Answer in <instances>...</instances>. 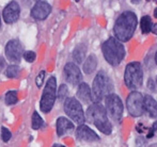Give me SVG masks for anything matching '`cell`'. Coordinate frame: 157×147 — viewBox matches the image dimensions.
<instances>
[{
	"label": "cell",
	"mask_w": 157,
	"mask_h": 147,
	"mask_svg": "<svg viewBox=\"0 0 157 147\" xmlns=\"http://www.w3.org/2000/svg\"><path fill=\"white\" fill-rule=\"evenodd\" d=\"M151 131H152V132H154V131H157V122L154 123V125H153V127H152Z\"/></svg>",
	"instance_id": "31"
},
{
	"label": "cell",
	"mask_w": 157,
	"mask_h": 147,
	"mask_svg": "<svg viewBox=\"0 0 157 147\" xmlns=\"http://www.w3.org/2000/svg\"><path fill=\"white\" fill-rule=\"evenodd\" d=\"M18 100V96H17L16 91H9L6 94V104L9 106L15 105Z\"/></svg>",
	"instance_id": "23"
},
{
	"label": "cell",
	"mask_w": 157,
	"mask_h": 147,
	"mask_svg": "<svg viewBox=\"0 0 157 147\" xmlns=\"http://www.w3.org/2000/svg\"><path fill=\"white\" fill-rule=\"evenodd\" d=\"M21 73V68L17 64H12L9 65L6 69V76L8 78H16Z\"/></svg>",
	"instance_id": "21"
},
{
	"label": "cell",
	"mask_w": 157,
	"mask_h": 147,
	"mask_svg": "<svg viewBox=\"0 0 157 147\" xmlns=\"http://www.w3.org/2000/svg\"><path fill=\"white\" fill-rule=\"evenodd\" d=\"M149 147H157V144H152V145H150Z\"/></svg>",
	"instance_id": "34"
},
{
	"label": "cell",
	"mask_w": 157,
	"mask_h": 147,
	"mask_svg": "<svg viewBox=\"0 0 157 147\" xmlns=\"http://www.w3.org/2000/svg\"><path fill=\"white\" fill-rule=\"evenodd\" d=\"M43 124H44V120H43V118L40 116V114L37 113V112H33L32 118H31V127H32V129L37 130V129H40L42 126H43Z\"/></svg>",
	"instance_id": "22"
},
{
	"label": "cell",
	"mask_w": 157,
	"mask_h": 147,
	"mask_svg": "<svg viewBox=\"0 0 157 147\" xmlns=\"http://www.w3.org/2000/svg\"><path fill=\"white\" fill-rule=\"evenodd\" d=\"M144 111L149 114L150 117H157V102L151 95L144 96Z\"/></svg>",
	"instance_id": "17"
},
{
	"label": "cell",
	"mask_w": 157,
	"mask_h": 147,
	"mask_svg": "<svg viewBox=\"0 0 157 147\" xmlns=\"http://www.w3.org/2000/svg\"><path fill=\"white\" fill-rule=\"evenodd\" d=\"M140 29L144 34H147L152 31V19L149 15H144L143 17H141Z\"/></svg>",
	"instance_id": "20"
},
{
	"label": "cell",
	"mask_w": 157,
	"mask_h": 147,
	"mask_svg": "<svg viewBox=\"0 0 157 147\" xmlns=\"http://www.w3.org/2000/svg\"><path fill=\"white\" fill-rule=\"evenodd\" d=\"M155 62H156V64H157V51H156V53H155Z\"/></svg>",
	"instance_id": "35"
},
{
	"label": "cell",
	"mask_w": 157,
	"mask_h": 147,
	"mask_svg": "<svg viewBox=\"0 0 157 147\" xmlns=\"http://www.w3.org/2000/svg\"><path fill=\"white\" fill-rule=\"evenodd\" d=\"M52 13V6L46 1H37L31 9V16L36 20H44Z\"/></svg>",
	"instance_id": "13"
},
{
	"label": "cell",
	"mask_w": 157,
	"mask_h": 147,
	"mask_svg": "<svg viewBox=\"0 0 157 147\" xmlns=\"http://www.w3.org/2000/svg\"><path fill=\"white\" fill-rule=\"evenodd\" d=\"M154 17L157 18V8L155 9V10H154Z\"/></svg>",
	"instance_id": "33"
},
{
	"label": "cell",
	"mask_w": 157,
	"mask_h": 147,
	"mask_svg": "<svg viewBox=\"0 0 157 147\" xmlns=\"http://www.w3.org/2000/svg\"><path fill=\"white\" fill-rule=\"evenodd\" d=\"M58 93V98L59 100H64L67 98V93H68V89L65 84H61L59 86V90L57 91Z\"/></svg>",
	"instance_id": "24"
},
{
	"label": "cell",
	"mask_w": 157,
	"mask_h": 147,
	"mask_svg": "<svg viewBox=\"0 0 157 147\" xmlns=\"http://www.w3.org/2000/svg\"><path fill=\"white\" fill-rule=\"evenodd\" d=\"M57 98V79L55 77H50L47 80L45 89L42 94L40 109L44 113H48L52 111Z\"/></svg>",
	"instance_id": "6"
},
{
	"label": "cell",
	"mask_w": 157,
	"mask_h": 147,
	"mask_svg": "<svg viewBox=\"0 0 157 147\" xmlns=\"http://www.w3.org/2000/svg\"><path fill=\"white\" fill-rule=\"evenodd\" d=\"M23 57H24V59L27 61V62L32 63V62H34L35 59H36V53H35L34 51H30V50H29V51L24 52Z\"/></svg>",
	"instance_id": "26"
},
{
	"label": "cell",
	"mask_w": 157,
	"mask_h": 147,
	"mask_svg": "<svg viewBox=\"0 0 157 147\" xmlns=\"http://www.w3.org/2000/svg\"><path fill=\"white\" fill-rule=\"evenodd\" d=\"M87 117L92 124L104 134H110L112 132V126L108 118L105 107L101 104H92L87 109Z\"/></svg>",
	"instance_id": "2"
},
{
	"label": "cell",
	"mask_w": 157,
	"mask_h": 147,
	"mask_svg": "<svg viewBox=\"0 0 157 147\" xmlns=\"http://www.w3.org/2000/svg\"><path fill=\"white\" fill-rule=\"evenodd\" d=\"M44 78H45V71L40 72V74L37 75L36 79H35V83H36L37 87L42 86V84H43V81H44Z\"/></svg>",
	"instance_id": "27"
},
{
	"label": "cell",
	"mask_w": 157,
	"mask_h": 147,
	"mask_svg": "<svg viewBox=\"0 0 157 147\" xmlns=\"http://www.w3.org/2000/svg\"><path fill=\"white\" fill-rule=\"evenodd\" d=\"M19 15H21V6L16 1H11L10 3H8L2 12L3 20L6 24H14L15 21L18 20Z\"/></svg>",
	"instance_id": "12"
},
{
	"label": "cell",
	"mask_w": 157,
	"mask_h": 147,
	"mask_svg": "<svg viewBox=\"0 0 157 147\" xmlns=\"http://www.w3.org/2000/svg\"><path fill=\"white\" fill-rule=\"evenodd\" d=\"M156 85H157V77H156Z\"/></svg>",
	"instance_id": "37"
},
{
	"label": "cell",
	"mask_w": 157,
	"mask_h": 147,
	"mask_svg": "<svg viewBox=\"0 0 157 147\" xmlns=\"http://www.w3.org/2000/svg\"><path fill=\"white\" fill-rule=\"evenodd\" d=\"M138 18L132 11H124L119 15L113 26L114 36L120 42H127L136 31Z\"/></svg>",
	"instance_id": "1"
},
{
	"label": "cell",
	"mask_w": 157,
	"mask_h": 147,
	"mask_svg": "<svg viewBox=\"0 0 157 147\" xmlns=\"http://www.w3.org/2000/svg\"><path fill=\"white\" fill-rule=\"evenodd\" d=\"M105 109L107 114L114 120L119 123L123 117V102L121 98L116 94H110L105 98Z\"/></svg>",
	"instance_id": "8"
},
{
	"label": "cell",
	"mask_w": 157,
	"mask_h": 147,
	"mask_svg": "<svg viewBox=\"0 0 157 147\" xmlns=\"http://www.w3.org/2000/svg\"><path fill=\"white\" fill-rule=\"evenodd\" d=\"M101 52L105 60L112 66H118L125 57V48L116 37H109L101 45Z\"/></svg>",
	"instance_id": "3"
},
{
	"label": "cell",
	"mask_w": 157,
	"mask_h": 147,
	"mask_svg": "<svg viewBox=\"0 0 157 147\" xmlns=\"http://www.w3.org/2000/svg\"><path fill=\"white\" fill-rule=\"evenodd\" d=\"M126 107L130 116L140 117L144 113V96L138 91H134L126 99Z\"/></svg>",
	"instance_id": "9"
},
{
	"label": "cell",
	"mask_w": 157,
	"mask_h": 147,
	"mask_svg": "<svg viewBox=\"0 0 157 147\" xmlns=\"http://www.w3.org/2000/svg\"><path fill=\"white\" fill-rule=\"evenodd\" d=\"M152 32L157 35V24H155V25L152 26Z\"/></svg>",
	"instance_id": "30"
},
{
	"label": "cell",
	"mask_w": 157,
	"mask_h": 147,
	"mask_svg": "<svg viewBox=\"0 0 157 147\" xmlns=\"http://www.w3.org/2000/svg\"><path fill=\"white\" fill-rule=\"evenodd\" d=\"M74 128H75L74 124L68 118L61 116V117H59L57 119V134L59 137H62L63 134H65L68 131L73 130Z\"/></svg>",
	"instance_id": "16"
},
{
	"label": "cell",
	"mask_w": 157,
	"mask_h": 147,
	"mask_svg": "<svg viewBox=\"0 0 157 147\" xmlns=\"http://www.w3.org/2000/svg\"><path fill=\"white\" fill-rule=\"evenodd\" d=\"M96 67H97L96 56H95V54H90L82 65L83 73L87 74V75H91L95 69H96Z\"/></svg>",
	"instance_id": "18"
},
{
	"label": "cell",
	"mask_w": 157,
	"mask_h": 147,
	"mask_svg": "<svg viewBox=\"0 0 157 147\" xmlns=\"http://www.w3.org/2000/svg\"><path fill=\"white\" fill-rule=\"evenodd\" d=\"M64 112L65 114L73 119L76 124L83 125L86 122V116L85 112H83L82 106H81L80 101L77 98L74 97H67L64 101Z\"/></svg>",
	"instance_id": "7"
},
{
	"label": "cell",
	"mask_w": 157,
	"mask_h": 147,
	"mask_svg": "<svg viewBox=\"0 0 157 147\" xmlns=\"http://www.w3.org/2000/svg\"><path fill=\"white\" fill-rule=\"evenodd\" d=\"M124 82L127 89L138 90L142 86L143 71L139 62H130L126 65L124 72Z\"/></svg>",
	"instance_id": "5"
},
{
	"label": "cell",
	"mask_w": 157,
	"mask_h": 147,
	"mask_svg": "<svg viewBox=\"0 0 157 147\" xmlns=\"http://www.w3.org/2000/svg\"><path fill=\"white\" fill-rule=\"evenodd\" d=\"M0 27H1V17H0Z\"/></svg>",
	"instance_id": "36"
},
{
	"label": "cell",
	"mask_w": 157,
	"mask_h": 147,
	"mask_svg": "<svg viewBox=\"0 0 157 147\" xmlns=\"http://www.w3.org/2000/svg\"><path fill=\"white\" fill-rule=\"evenodd\" d=\"M77 97L80 101L85 102V104H90L92 102V92L90 86L86 82H81L78 85V90H77Z\"/></svg>",
	"instance_id": "15"
},
{
	"label": "cell",
	"mask_w": 157,
	"mask_h": 147,
	"mask_svg": "<svg viewBox=\"0 0 157 147\" xmlns=\"http://www.w3.org/2000/svg\"><path fill=\"white\" fill-rule=\"evenodd\" d=\"M11 138H12V133H11V131L9 130L8 128H6V127H1V139L3 142H9L11 140Z\"/></svg>",
	"instance_id": "25"
},
{
	"label": "cell",
	"mask_w": 157,
	"mask_h": 147,
	"mask_svg": "<svg viewBox=\"0 0 157 147\" xmlns=\"http://www.w3.org/2000/svg\"><path fill=\"white\" fill-rule=\"evenodd\" d=\"M86 53H87V47H86L85 44H80L73 50L72 56L77 64H81L83 62V60H85Z\"/></svg>",
	"instance_id": "19"
},
{
	"label": "cell",
	"mask_w": 157,
	"mask_h": 147,
	"mask_svg": "<svg viewBox=\"0 0 157 147\" xmlns=\"http://www.w3.org/2000/svg\"><path fill=\"white\" fill-rule=\"evenodd\" d=\"M63 74L65 80L72 85H79L82 82V74L77 64L75 63H67L63 68Z\"/></svg>",
	"instance_id": "11"
},
{
	"label": "cell",
	"mask_w": 157,
	"mask_h": 147,
	"mask_svg": "<svg viewBox=\"0 0 157 147\" xmlns=\"http://www.w3.org/2000/svg\"><path fill=\"white\" fill-rule=\"evenodd\" d=\"M6 57L10 62L12 63H19L21 60V57L24 54V47L21 45V43L18 39H11L6 43Z\"/></svg>",
	"instance_id": "10"
},
{
	"label": "cell",
	"mask_w": 157,
	"mask_h": 147,
	"mask_svg": "<svg viewBox=\"0 0 157 147\" xmlns=\"http://www.w3.org/2000/svg\"><path fill=\"white\" fill-rule=\"evenodd\" d=\"M6 66V61H4L3 58L0 57V71H2V68Z\"/></svg>",
	"instance_id": "29"
},
{
	"label": "cell",
	"mask_w": 157,
	"mask_h": 147,
	"mask_svg": "<svg viewBox=\"0 0 157 147\" xmlns=\"http://www.w3.org/2000/svg\"><path fill=\"white\" fill-rule=\"evenodd\" d=\"M52 147H65L64 145H61V144H54Z\"/></svg>",
	"instance_id": "32"
},
{
	"label": "cell",
	"mask_w": 157,
	"mask_h": 147,
	"mask_svg": "<svg viewBox=\"0 0 157 147\" xmlns=\"http://www.w3.org/2000/svg\"><path fill=\"white\" fill-rule=\"evenodd\" d=\"M112 90H113V84L110 77L105 72H98L95 76L91 89L93 104H99L101 100L111 94Z\"/></svg>",
	"instance_id": "4"
},
{
	"label": "cell",
	"mask_w": 157,
	"mask_h": 147,
	"mask_svg": "<svg viewBox=\"0 0 157 147\" xmlns=\"http://www.w3.org/2000/svg\"><path fill=\"white\" fill-rule=\"evenodd\" d=\"M147 87L151 89L152 91H155V85H154V81L152 79H149L147 80Z\"/></svg>",
	"instance_id": "28"
},
{
	"label": "cell",
	"mask_w": 157,
	"mask_h": 147,
	"mask_svg": "<svg viewBox=\"0 0 157 147\" xmlns=\"http://www.w3.org/2000/svg\"><path fill=\"white\" fill-rule=\"evenodd\" d=\"M76 138L80 141L86 142H97L99 141V135L94 132L87 125H80L76 129Z\"/></svg>",
	"instance_id": "14"
}]
</instances>
